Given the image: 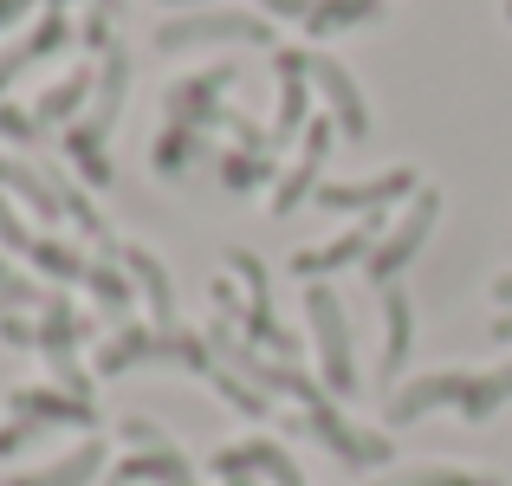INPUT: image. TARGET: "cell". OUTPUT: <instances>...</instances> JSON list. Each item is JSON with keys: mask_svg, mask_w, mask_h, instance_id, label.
Returning <instances> with one entry per match:
<instances>
[{"mask_svg": "<svg viewBox=\"0 0 512 486\" xmlns=\"http://www.w3.org/2000/svg\"><path fill=\"white\" fill-rule=\"evenodd\" d=\"M0 188H13V195L26 201V208L39 214V221H59V195H52V182H39L26 162H13V156H0Z\"/></svg>", "mask_w": 512, "mask_h": 486, "instance_id": "7c38bea8", "label": "cell"}, {"mask_svg": "<svg viewBox=\"0 0 512 486\" xmlns=\"http://www.w3.org/2000/svg\"><path fill=\"white\" fill-rule=\"evenodd\" d=\"M305 318H312V344H318V363H325V389H331V396H357L350 318H344L338 292H331V286H312V292H305Z\"/></svg>", "mask_w": 512, "mask_h": 486, "instance_id": "7a4b0ae2", "label": "cell"}, {"mask_svg": "<svg viewBox=\"0 0 512 486\" xmlns=\"http://www.w3.org/2000/svg\"><path fill=\"white\" fill-rule=\"evenodd\" d=\"M383 486H500L493 474H454V467H415V474H396Z\"/></svg>", "mask_w": 512, "mask_h": 486, "instance_id": "e0dca14e", "label": "cell"}, {"mask_svg": "<svg viewBox=\"0 0 512 486\" xmlns=\"http://www.w3.org/2000/svg\"><path fill=\"white\" fill-rule=\"evenodd\" d=\"M124 266L143 279V292H150V305H156V324H169V318H175V305H169V273H163V266H156L143 247H124Z\"/></svg>", "mask_w": 512, "mask_h": 486, "instance_id": "2e32d148", "label": "cell"}, {"mask_svg": "<svg viewBox=\"0 0 512 486\" xmlns=\"http://www.w3.org/2000/svg\"><path fill=\"white\" fill-rule=\"evenodd\" d=\"M52 46H65V20H59V13H52V20H39V33H33V39H20L13 52H0V91L13 85V72H26L33 59H46Z\"/></svg>", "mask_w": 512, "mask_h": 486, "instance_id": "4fadbf2b", "label": "cell"}, {"mask_svg": "<svg viewBox=\"0 0 512 486\" xmlns=\"http://www.w3.org/2000/svg\"><path fill=\"white\" fill-rule=\"evenodd\" d=\"M506 26H512V0H506Z\"/></svg>", "mask_w": 512, "mask_h": 486, "instance_id": "484cf974", "label": "cell"}, {"mask_svg": "<svg viewBox=\"0 0 512 486\" xmlns=\"http://www.w3.org/2000/svg\"><path fill=\"white\" fill-rule=\"evenodd\" d=\"M325 143H331V124H312V143H305V156H299V169L279 182V195H273V214H292L305 195H312V175H318V156H325Z\"/></svg>", "mask_w": 512, "mask_h": 486, "instance_id": "8fae6325", "label": "cell"}, {"mask_svg": "<svg viewBox=\"0 0 512 486\" xmlns=\"http://www.w3.org/2000/svg\"><path fill=\"white\" fill-rule=\"evenodd\" d=\"M305 415H312V435H325L350 467H383V461H389V441H383V435H357L350 422H338V415L325 409V396L305 402Z\"/></svg>", "mask_w": 512, "mask_h": 486, "instance_id": "ba28073f", "label": "cell"}, {"mask_svg": "<svg viewBox=\"0 0 512 486\" xmlns=\"http://www.w3.org/2000/svg\"><path fill=\"white\" fill-rule=\"evenodd\" d=\"M163 7H208V0H163Z\"/></svg>", "mask_w": 512, "mask_h": 486, "instance_id": "cb8c5ba5", "label": "cell"}, {"mask_svg": "<svg viewBox=\"0 0 512 486\" xmlns=\"http://www.w3.org/2000/svg\"><path fill=\"white\" fill-rule=\"evenodd\" d=\"M20 7H26V0H0V26H13V20H20Z\"/></svg>", "mask_w": 512, "mask_h": 486, "instance_id": "603a6c76", "label": "cell"}, {"mask_svg": "<svg viewBox=\"0 0 512 486\" xmlns=\"http://www.w3.org/2000/svg\"><path fill=\"white\" fill-rule=\"evenodd\" d=\"M98 467H104V441H78L72 454L33 467V474H13V480H0V486H91V480H98Z\"/></svg>", "mask_w": 512, "mask_h": 486, "instance_id": "9c48e42d", "label": "cell"}, {"mask_svg": "<svg viewBox=\"0 0 512 486\" xmlns=\"http://www.w3.org/2000/svg\"><path fill=\"white\" fill-rule=\"evenodd\" d=\"M13 409H20L26 422H91V402H59V396H46V389H20Z\"/></svg>", "mask_w": 512, "mask_h": 486, "instance_id": "5bb4252c", "label": "cell"}, {"mask_svg": "<svg viewBox=\"0 0 512 486\" xmlns=\"http://www.w3.org/2000/svg\"><path fill=\"white\" fill-rule=\"evenodd\" d=\"M376 240H383V227H376V221H363V227H350V234L325 240V247H305V253H292V273H299L305 286H312V279L338 273V266H350V260H370V253H376Z\"/></svg>", "mask_w": 512, "mask_h": 486, "instance_id": "52a82bcc", "label": "cell"}, {"mask_svg": "<svg viewBox=\"0 0 512 486\" xmlns=\"http://www.w3.org/2000/svg\"><path fill=\"white\" fill-rule=\"evenodd\" d=\"M0 286H26V279H13V273H7V266H0Z\"/></svg>", "mask_w": 512, "mask_h": 486, "instance_id": "d4e9b609", "label": "cell"}, {"mask_svg": "<svg viewBox=\"0 0 512 486\" xmlns=\"http://www.w3.org/2000/svg\"><path fill=\"white\" fill-rule=\"evenodd\" d=\"M493 299H500L506 312H512V273H500V279H493Z\"/></svg>", "mask_w": 512, "mask_h": 486, "instance_id": "7402d4cb", "label": "cell"}, {"mask_svg": "<svg viewBox=\"0 0 512 486\" xmlns=\"http://www.w3.org/2000/svg\"><path fill=\"white\" fill-rule=\"evenodd\" d=\"M305 78H312L318 91H325V104H331V124L344 130V137H370V104H363V91H357V78L344 72L331 52H305Z\"/></svg>", "mask_w": 512, "mask_h": 486, "instance_id": "5b68a950", "label": "cell"}, {"mask_svg": "<svg viewBox=\"0 0 512 486\" xmlns=\"http://www.w3.org/2000/svg\"><path fill=\"white\" fill-rule=\"evenodd\" d=\"M208 39H273V26H266V13H175V20L156 33V46L163 52H182V46H208Z\"/></svg>", "mask_w": 512, "mask_h": 486, "instance_id": "277c9868", "label": "cell"}, {"mask_svg": "<svg viewBox=\"0 0 512 486\" xmlns=\"http://www.w3.org/2000/svg\"><path fill=\"white\" fill-rule=\"evenodd\" d=\"M402 195H422L415 169H389V175H376V182H318V208H338V214H357V208L376 214Z\"/></svg>", "mask_w": 512, "mask_h": 486, "instance_id": "8992f818", "label": "cell"}, {"mask_svg": "<svg viewBox=\"0 0 512 486\" xmlns=\"http://www.w3.org/2000/svg\"><path fill=\"white\" fill-rule=\"evenodd\" d=\"M506 396H512V363H500V370H435L389 396V422H415L428 409H461L467 422H487Z\"/></svg>", "mask_w": 512, "mask_h": 486, "instance_id": "6da1fadb", "label": "cell"}, {"mask_svg": "<svg viewBox=\"0 0 512 486\" xmlns=\"http://www.w3.org/2000/svg\"><path fill=\"white\" fill-rule=\"evenodd\" d=\"M0 247H7V253H26V260H33V247H39V240L20 227V214H13L7 201H0Z\"/></svg>", "mask_w": 512, "mask_h": 486, "instance_id": "d6986e66", "label": "cell"}, {"mask_svg": "<svg viewBox=\"0 0 512 486\" xmlns=\"http://www.w3.org/2000/svg\"><path fill=\"white\" fill-rule=\"evenodd\" d=\"M104 7H117V0H104Z\"/></svg>", "mask_w": 512, "mask_h": 486, "instance_id": "4316f807", "label": "cell"}, {"mask_svg": "<svg viewBox=\"0 0 512 486\" xmlns=\"http://www.w3.org/2000/svg\"><path fill=\"white\" fill-rule=\"evenodd\" d=\"M435 221H441V188H422V195H415V208L402 214L383 240H376V253H370V279H376V286H396V273L428 247Z\"/></svg>", "mask_w": 512, "mask_h": 486, "instance_id": "3957f363", "label": "cell"}, {"mask_svg": "<svg viewBox=\"0 0 512 486\" xmlns=\"http://www.w3.org/2000/svg\"><path fill=\"white\" fill-rule=\"evenodd\" d=\"M85 91H91V72H72L59 91H46V98H39V117H46V124H52V117H65L78 98H85Z\"/></svg>", "mask_w": 512, "mask_h": 486, "instance_id": "ac0fdd59", "label": "cell"}, {"mask_svg": "<svg viewBox=\"0 0 512 486\" xmlns=\"http://www.w3.org/2000/svg\"><path fill=\"white\" fill-rule=\"evenodd\" d=\"M383 324H389V337H383V383H396L402 363H409V344H415V305H409L402 286H383Z\"/></svg>", "mask_w": 512, "mask_h": 486, "instance_id": "30bf717a", "label": "cell"}, {"mask_svg": "<svg viewBox=\"0 0 512 486\" xmlns=\"http://www.w3.org/2000/svg\"><path fill=\"white\" fill-rule=\"evenodd\" d=\"M91 286H98V299L111 305V312H124V299H130V286L117 273H104V266H91Z\"/></svg>", "mask_w": 512, "mask_h": 486, "instance_id": "ffe728a7", "label": "cell"}, {"mask_svg": "<svg viewBox=\"0 0 512 486\" xmlns=\"http://www.w3.org/2000/svg\"><path fill=\"white\" fill-rule=\"evenodd\" d=\"M376 13H383V0H318L312 20H305V33H338V26L376 20Z\"/></svg>", "mask_w": 512, "mask_h": 486, "instance_id": "9a60e30c", "label": "cell"}, {"mask_svg": "<svg viewBox=\"0 0 512 486\" xmlns=\"http://www.w3.org/2000/svg\"><path fill=\"white\" fill-rule=\"evenodd\" d=\"M318 0H260V13H279V20H312Z\"/></svg>", "mask_w": 512, "mask_h": 486, "instance_id": "44dd1931", "label": "cell"}]
</instances>
